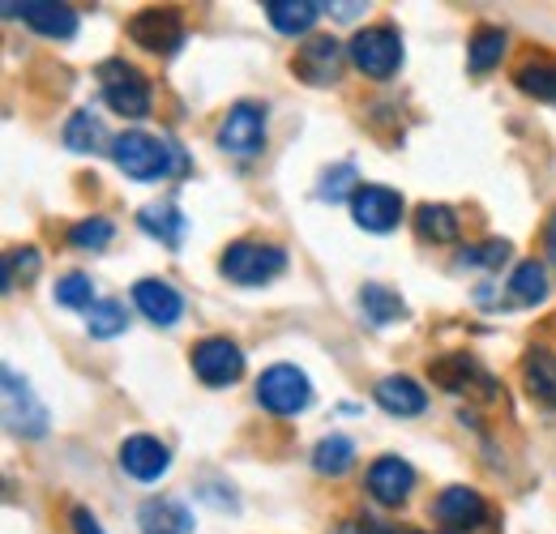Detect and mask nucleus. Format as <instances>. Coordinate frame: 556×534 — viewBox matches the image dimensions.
Masks as SVG:
<instances>
[{"label":"nucleus","instance_id":"1","mask_svg":"<svg viewBox=\"0 0 556 534\" xmlns=\"http://www.w3.org/2000/svg\"><path fill=\"white\" fill-rule=\"evenodd\" d=\"M112 158L138 185H154V180H167V176H185L189 171V158H185V150L172 137H150L141 134V129H129V134L116 137L112 141Z\"/></svg>","mask_w":556,"mask_h":534},{"label":"nucleus","instance_id":"2","mask_svg":"<svg viewBox=\"0 0 556 534\" xmlns=\"http://www.w3.org/2000/svg\"><path fill=\"white\" fill-rule=\"evenodd\" d=\"M218 269L236 287H266L270 278L287 269V253L278 244H262V240H236V244H227Z\"/></svg>","mask_w":556,"mask_h":534},{"label":"nucleus","instance_id":"3","mask_svg":"<svg viewBox=\"0 0 556 534\" xmlns=\"http://www.w3.org/2000/svg\"><path fill=\"white\" fill-rule=\"evenodd\" d=\"M348 56L364 77L386 81L403 65V39H399L394 26H364V30H355V39L348 43Z\"/></svg>","mask_w":556,"mask_h":534},{"label":"nucleus","instance_id":"4","mask_svg":"<svg viewBox=\"0 0 556 534\" xmlns=\"http://www.w3.org/2000/svg\"><path fill=\"white\" fill-rule=\"evenodd\" d=\"M99 86H103V99L112 112H121L129 120L150 116V81L141 68L125 65V61H108V65H99Z\"/></svg>","mask_w":556,"mask_h":534},{"label":"nucleus","instance_id":"5","mask_svg":"<svg viewBox=\"0 0 556 534\" xmlns=\"http://www.w3.org/2000/svg\"><path fill=\"white\" fill-rule=\"evenodd\" d=\"M218 150L236 158H253L266 150V107L262 103H236L218 125Z\"/></svg>","mask_w":556,"mask_h":534},{"label":"nucleus","instance_id":"6","mask_svg":"<svg viewBox=\"0 0 556 534\" xmlns=\"http://www.w3.org/2000/svg\"><path fill=\"white\" fill-rule=\"evenodd\" d=\"M257 402L270 415H300L313 402V385L295 364H275L257 377Z\"/></svg>","mask_w":556,"mask_h":534},{"label":"nucleus","instance_id":"7","mask_svg":"<svg viewBox=\"0 0 556 534\" xmlns=\"http://www.w3.org/2000/svg\"><path fill=\"white\" fill-rule=\"evenodd\" d=\"M193 372H198V381L210 385V390H227L244 372V351L231 338H202L193 346Z\"/></svg>","mask_w":556,"mask_h":534},{"label":"nucleus","instance_id":"8","mask_svg":"<svg viewBox=\"0 0 556 534\" xmlns=\"http://www.w3.org/2000/svg\"><path fill=\"white\" fill-rule=\"evenodd\" d=\"M129 39L146 48V52H163V56H172L180 43H185V22H180V13H172V9H141L129 17Z\"/></svg>","mask_w":556,"mask_h":534},{"label":"nucleus","instance_id":"9","mask_svg":"<svg viewBox=\"0 0 556 534\" xmlns=\"http://www.w3.org/2000/svg\"><path fill=\"white\" fill-rule=\"evenodd\" d=\"M351 218H355V227L386 236V231H394L403 223V193H394L386 185H364L351 198Z\"/></svg>","mask_w":556,"mask_h":534},{"label":"nucleus","instance_id":"10","mask_svg":"<svg viewBox=\"0 0 556 534\" xmlns=\"http://www.w3.org/2000/svg\"><path fill=\"white\" fill-rule=\"evenodd\" d=\"M4 17H22L30 30H39L43 39H73L77 35V9L70 4H56V0H9L0 4Z\"/></svg>","mask_w":556,"mask_h":534},{"label":"nucleus","instance_id":"11","mask_svg":"<svg viewBox=\"0 0 556 534\" xmlns=\"http://www.w3.org/2000/svg\"><path fill=\"white\" fill-rule=\"evenodd\" d=\"M4 419L17 436H43L48 432V406L35 402L30 385L17 372H4Z\"/></svg>","mask_w":556,"mask_h":534},{"label":"nucleus","instance_id":"12","mask_svg":"<svg viewBox=\"0 0 556 534\" xmlns=\"http://www.w3.org/2000/svg\"><path fill=\"white\" fill-rule=\"evenodd\" d=\"M432 518H437L445 531H476L488 518V505L476 487L454 483V487H445V492L432 500Z\"/></svg>","mask_w":556,"mask_h":534},{"label":"nucleus","instance_id":"13","mask_svg":"<svg viewBox=\"0 0 556 534\" xmlns=\"http://www.w3.org/2000/svg\"><path fill=\"white\" fill-rule=\"evenodd\" d=\"M339 65H343V43L334 35H313L308 43H300L291 68L308 81V86H330L339 81Z\"/></svg>","mask_w":556,"mask_h":534},{"label":"nucleus","instance_id":"14","mask_svg":"<svg viewBox=\"0 0 556 534\" xmlns=\"http://www.w3.org/2000/svg\"><path fill=\"white\" fill-rule=\"evenodd\" d=\"M412 487H416V470L412 462H403V458H377L372 467H368V492H372V500L377 505H390V509H399L407 496H412Z\"/></svg>","mask_w":556,"mask_h":534},{"label":"nucleus","instance_id":"15","mask_svg":"<svg viewBox=\"0 0 556 534\" xmlns=\"http://www.w3.org/2000/svg\"><path fill=\"white\" fill-rule=\"evenodd\" d=\"M134 304L141 308L146 321H154V326H163V330H172V326L185 317L180 291H176L172 282H163V278H141L138 287H134Z\"/></svg>","mask_w":556,"mask_h":534},{"label":"nucleus","instance_id":"16","mask_svg":"<svg viewBox=\"0 0 556 534\" xmlns=\"http://www.w3.org/2000/svg\"><path fill=\"white\" fill-rule=\"evenodd\" d=\"M121 467L125 474H134L141 483H154V479H163L167 467H172V454H167V445L159 441V436H129L125 445H121Z\"/></svg>","mask_w":556,"mask_h":534},{"label":"nucleus","instance_id":"17","mask_svg":"<svg viewBox=\"0 0 556 534\" xmlns=\"http://www.w3.org/2000/svg\"><path fill=\"white\" fill-rule=\"evenodd\" d=\"M141 534H193V513L172 496H150L138 509Z\"/></svg>","mask_w":556,"mask_h":534},{"label":"nucleus","instance_id":"18","mask_svg":"<svg viewBox=\"0 0 556 534\" xmlns=\"http://www.w3.org/2000/svg\"><path fill=\"white\" fill-rule=\"evenodd\" d=\"M262 9H266V17H270V26L278 35L295 39V35H308L330 4H321V0H266Z\"/></svg>","mask_w":556,"mask_h":534},{"label":"nucleus","instance_id":"19","mask_svg":"<svg viewBox=\"0 0 556 534\" xmlns=\"http://www.w3.org/2000/svg\"><path fill=\"white\" fill-rule=\"evenodd\" d=\"M372 398H377V406H381V410H390V415H399V419L424 415V406H428L424 385H416L412 377H386V381H377Z\"/></svg>","mask_w":556,"mask_h":534},{"label":"nucleus","instance_id":"20","mask_svg":"<svg viewBox=\"0 0 556 534\" xmlns=\"http://www.w3.org/2000/svg\"><path fill=\"white\" fill-rule=\"evenodd\" d=\"M428 372H432V381H437L445 394H467L476 381H480V385H492L484 372H480V364H476L471 355H463V351H458V355H445V359H437Z\"/></svg>","mask_w":556,"mask_h":534},{"label":"nucleus","instance_id":"21","mask_svg":"<svg viewBox=\"0 0 556 534\" xmlns=\"http://www.w3.org/2000/svg\"><path fill=\"white\" fill-rule=\"evenodd\" d=\"M359 313L372 321V326H394L407 317V304L399 300V291H390L386 282H364L359 287Z\"/></svg>","mask_w":556,"mask_h":534},{"label":"nucleus","instance_id":"22","mask_svg":"<svg viewBox=\"0 0 556 534\" xmlns=\"http://www.w3.org/2000/svg\"><path fill=\"white\" fill-rule=\"evenodd\" d=\"M138 227L146 236L163 240L167 249H180V240H185V214L176 205H146L138 214Z\"/></svg>","mask_w":556,"mask_h":534},{"label":"nucleus","instance_id":"23","mask_svg":"<svg viewBox=\"0 0 556 534\" xmlns=\"http://www.w3.org/2000/svg\"><path fill=\"white\" fill-rule=\"evenodd\" d=\"M522 377H527L531 398L544 402V406H556V355L553 351H531V355L522 359Z\"/></svg>","mask_w":556,"mask_h":534},{"label":"nucleus","instance_id":"24","mask_svg":"<svg viewBox=\"0 0 556 534\" xmlns=\"http://www.w3.org/2000/svg\"><path fill=\"white\" fill-rule=\"evenodd\" d=\"M355 467V445H351V436H326V441H317V449H313V470L317 474H326V479H343L348 470Z\"/></svg>","mask_w":556,"mask_h":534},{"label":"nucleus","instance_id":"25","mask_svg":"<svg viewBox=\"0 0 556 534\" xmlns=\"http://www.w3.org/2000/svg\"><path fill=\"white\" fill-rule=\"evenodd\" d=\"M416 231L419 240H432V244H454L458 240V214L450 205H432L424 201L416 209Z\"/></svg>","mask_w":556,"mask_h":534},{"label":"nucleus","instance_id":"26","mask_svg":"<svg viewBox=\"0 0 556 534\" xmlns=\"http://www.w3.org/2000/svg\"><path fill=\"white\" fill-rule=\"evenodd\" d=\"M501 56H505V30L501 26H480L471 35V43H467V65H471V73H488L492 65H501Z\"/></svg>","mask_w":556,"mask_h":534},{"label":"nucleus","instance_id":"27","mask_svg":"<svg viewBox=\"0 0 556 534\" xmlns=\"http://www.w3.org/2000/svg\"><path fill=\"white\" fill-rule=\"evenodd\" d=\"M103 125H99V116L90 112V107H81V112H73L70 125H65V145L77 150V154H94V150H103Z\"/></svg>","mask_w":556,"mask_h":534},{"label":"nucleus","instance_id":"28","mask_svg":"<svg viewBox=\"0 0 556 534\" xmlns=\"http://www.w3.org/2000/svg\"><path fill=\"white\" fill-rule=\"evenodd\" d=\"M518 90L540 99V103H556V61H527L514 73Z\"/></svg>","mask_w":556,"mask_h":534},{"label":"nucleus","instance_id":"29","mask_svg":"<svg viewBox=\"0 0 556 534\" xmlns=\"http://www.w3.org/2000/svg\"><path fill=\"white\" fill-rule=\"evenodd\" d=\"M509 295L518 304H540L548 295V274H544V266L540 262H522V266L514 269V278H509Z\"/></svg>","mask_w":556,"mask_h":534},{"label":"nucleus","instance_id":"30","mask_svg":"<svg viewBox=\"0 0 556 534\" xmlns=\"http://www.w3.org/2000/svg\"><path fill=\"white\" fill-rule=\"evenodd\" d=\"M125 326H129V317H125V304H121V300H99V304L86 313L90 338H116V334H125Z\"/></svg>","mask_w":556,"mask_h":534},{"label":"nucleus","instance_id":"31","mask_svg":"<svg viewBox=\"0 0 556 534\" xmlns=\"http://www.w3.org/2000/svg\"><path fill=\"white\" fill-rule=\"evenodd\" d=\"M112 236H116V227L108 223V218H81V223H73L70 227V244L73 249H81V253H103L108 244H112Z\"/></svg>","mask_w":556,"mask_h":534},{"label":"nucleus","instance_id":"32","mask_svg":"<svg viewBox=\"0 0 556 534\" xmlns=\"http://www.w3.org/2000/svg\"><path fill=\"white\" fill-rule=\"evenodd\" d=\"M56 304H65V308H94L99 300H94V282L86 278V274H65L61 282H56Z\"/></svg>","mask_w":556,"mask_h":534},{"label":"nucleus","instance_id":"33","mask_svg":"<svg viewBox=\"0 0 556 534\" xmlns=\"http://www.w3.org/2000/svg\"><path fill=\"white\" fill-rule=\"evenodd\" d=\"M359 189H355V167L351 163H339V167H330L326 176H321V185H317V198L321 201H348L355 198Z\"/></svg>","mask_w":556,"mask_h":534},{"label":"nucleus","instance_id":"34","mask_svg":"<svg viewBox=\"0 0 556 534\" xmlns=\"http://www.w3.org/2000/svg\"><path fill=\"white\" fill-rule=\"evenodd\" d=\"M509 262V244L505 240H488V244H476V249H467L463 257H458V266H484V269H501Z\"/></svg>","mask_w":556,"mask_h":534},{"label":"nucleus","instance_id":"35","mask_svg":"<svg viewBox=\"0 0 556 534\" xmlns=\"http://www.w3.org/2000/svg\"><path fill=\"white\" fill-rule=\"evenodd\" d=\"M35 274H39V253H35V249L9 253V257H4V291H9L13 282H30Z\"/></svg>","mask_w":556,"mask_h":534},{"label":"nucleus","instance_id":"36","mask_svg":"<svg viewBox=\"0 0 556 534\" xmlns=\"http://www.w3.org/2000/svg\"><path fill=\"white\" fill-rule=\"evenodd\" d=\"M70 518H73V534H103V526H99V518H94L90 509H81V505L73 509Z\"/></svg>","mask_w":556,"mask_h":534},{"label":"nucleus","instance_id":"37","mask_svg":"<svg viewBox=\"0 0 556 534\" xmlns=\"http://www.w3.org/2000/svg\"><path fill=\"white\" fill-rule=\"evenodd\" d=\"M544 249H548V257H553L556 266V214L548 218V227H544Z\"/></svg>","mask_w":556,"mask_h":534},{"label":"nucleus","instance_id":"38","mask_svg":"<svg viewBox=\"0 0 556 534\" xmlns=\"http://www.w3.org/2000/svg\"><path fill=\"white\" fill-rule=\"evenodd\" d=\"M407 534H416V531H407Z\"/></svg>","mask_w":556,"mask_h":534}]
</instances>
